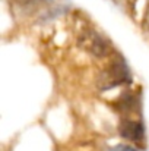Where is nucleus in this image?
<instances>
[{"instance_id":"f257e3e1","label":"nucleus","mask_w":149,"mask_h":151,"mask_svg":"<svg viewBox=\"0 0 149 151\" xmlns=\"http://www.w3.org/2000/svg\"><path fill=\"white\" fill-rule=\"evenodd\" d=\"M76 43H78L79 49H82L94 57H105L111 51L110 43L99 32H97L95 29H91V28L82 29L78 34Z\"/></svg>"},{"instance_id":"f03ea898","label":"nucleus","mask_w":149,"mask_h":151,"mask_svg":"<svg viewBox=\"0 0 149 151\" xmlns=\"http://www.w3.org/2000/svg\"><path fill=\"white\" fill-rule=\"evenodd\" d=\"M104 82L105 88H111V87H117V85H123L130 82V73L127 69V65L124 63V60L121 59H115L113 60L108 68L104 72V78H101Z\"/></svg>"},{"instance_id":"7ed1b4c3","label":"nucleus","mask_w":149,"mask_h":151,"mask_svg":"<svg viewBox=\"0 0 149 151\" xmlns=\"http://www.w3.org/2000/svg\"><path fill=\"white\" fill-rule=\"evenodd\" d=\"M118 134L121 138L132 141V142H140L145 139V128L143 123L135 119H121L118 123Z\"/></svg>"},{"instance_id":"20e7f679","label":"nucleus","mask_w":149,"mask_h":151,"mask_svg":"<svg viewBox=\"0 0 149 151\" xmlns=\"http://www.w3.org/2000/svg\"><path fill=\"white\" fill-rule=\"evenodd\" d=\"M111 151H138L136 148H133L132 145H127V144H117L114 145Z\"/></svg>"},{"instance_id":"39448f33","label":"nucleus","mask_w":149,"mask_h":151,"mask_svg":"<svg viewBox=\"0 0 149 151\" xmlns=\"http://www.w3.org/2000/svg\"><path fill=\"white\" fill-rule=\"evenodd\" d=\"M143 27H145V29H149V4L146 7L145 16H143Z\"/></svg>"},{"instance_id":"423d86ee","label":"nucleus","mask_w":149,"mask_h":151,"mask_svg":"<svg viewBox=\"0 0 149 151\" xmlns=\"http://www.w3.org/2000/svg\"><path fill=\"white\" fill-rule=\"evenodd\" d=\"M18 4H21V6H28V4H32V3H35L37 0H15Z\"/></svg>"}]
</instances>
